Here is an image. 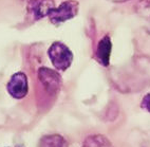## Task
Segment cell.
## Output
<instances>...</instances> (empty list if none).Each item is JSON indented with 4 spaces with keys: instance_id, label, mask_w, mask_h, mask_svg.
<instances>
[{
    "instance_id": "3957f363",
    "label": "cell",
    "mask_w": 150,
    "mask_h": 147,
    "mask_svg": "<svg viewBox=\"0 0 150 147\" xmlns=\"http://www.w3.org/2000/svg\"><path fill=\"white\" fill-rule=\"evenodd\" d=\"M54 8L53 0H30L27 6L28 15L33 20H39L48 16Z\"/></svg>"
},
{
    "instance_id": "52a82bcc",
    "label": "cell",
    "mask_w": 150,
    "mask_h": 147,
    "mask_svg": "<svg viewBox=\"0 0 150 147\" xmlns=\"http://www.w3.org/2000/svg\"><path fill=\"white\" fill-rule=\"evenodd\" d=\"M38 147H69L67 140L59 134H49L42 136Z\"/></svg>"
},
{
    "instance_id": "ba28073f",
    "label": "cell",
    "mask_w": 150,
    "mask_h": 147,
    "mask_svg": "<svg viewBox=\"0 0 150 147\" xmlns=\"http://www.w3.org/2000/svg\"><path fill=\"white\" fill-rule=\"evenodd\" d=\"M83 147H114L106 136L102 134H94L88 136L83 141Z\"/></svg>"
},
{
    "instance_id": "8fae6325",
    "label": "cell",
    "mask_w": 150,
    "mask_h": 147,
    "mask_svg": "<svg viewBox=\"0 0 150 147\" xmlns=\"http://www.w3.org/2000/svg\"><path fill=\"white\" fill-rule=\"evenodd\" d=\"M114 2H123V1H127V0H112Z\"/></svg>"
},
{
    "instance_id": "8992f818",
    "label": "cell",
    "mask_w": 150,
    "mask_h": 147,
    "mask_svg": "<svg viewBox=\"0 0 150 147\" xmlns=\"http://www.w3.org/2000/svg\"><path fill=\"white\" fill-rule=\"evenodd\" d=\"M112 43L109 36H105L99 40L96 50V58L100 65L104 67H108L110 62V55H111Z\"/></svg>"
},
{
    "instance_id": "7a4b0ae2",
    "label": "cell",
    "mask_w": 150,
    "mask_h": 147,
    "mask_svg": "<svg viewBox=\"0 0 150 147\" xmlns=\"http://www.w3.org/2000/svg\"><path fill=\"white\" fill-rule=\"evenodd\" d=\"M79 4L75 0L64 1L57 8H54L48 16L53 24H60L69 19L74 18L78 13Z\"/></svg>"
},
{
    "instance_id": "30bf717a",
    "label": "cell",
    "mask_w": 150,
    "mask_h": 147,
    "mask_svg": "<svg viewBox=\"0 0 150 147\" xmlns=\"http://www.w3.org/2000/svg\"><path fill=\"white\" fill-rule=\"evenodd\" d=\"M141 107L144 110H146V111H148V112H150V93L146 94V95L143 97Z\"/></svg>"
},
{
    "instance_id": "277c9868",
    "label": "cell",
    "mask_w": 150,
    "mask_h": 147,
    "mask_svg": "<svg viewBox=\"0 0 150 147\" xmlns=\"http://www.w3.org/2000/svg\"><path fill=\"white\" fill-rule=\"evenodd\" d=\"M38 77L45 86L46 90L49 93H56L62 86V77L60 75L49 68H40L38 71Z\"/></svg>"
},
{
    "instance_id": "9c48e42d",
    "label": "cell",
    "mask_w": 150,
    "mask_h": 147,
    "mask_svg": "<svg viewBox=\"0 0 150 147\" xmlns=\"http://www.w3.org/2000/svg\"><path fill=\"white\" fill-rule=\"evenodd\" d=\"M137 12L142 17H150V0H141L137 4Z\"/></svg>"
},
{
    "instance_id": "5b68a950",
    "label": "cell",
    "mask_w": 150,
    "mask_h": 147,
    "mask_svg": "<svg viewBox=\"0 0 150 147\" xmlns=\"http://www.w3.org/2000/svg\"><path fill=\"white\" fill-rule=\"evenodd\" d=\"M28 78L27 75L22 72L15 73L8 83V93L14 99H23L28 94Z\"/></svg>"
},
{
    "instance_id": "6da1fadb",
    "label": "cell",
    "mask_w": 150,
    "mask_h": 147,
    "mask_svg": "<svg viewBox=\"0 0 150 147\" xmlns=\"http://www.w3.org/2000/svg\"><path fill=\"white\" fill-rule=\"evenodd\" d=\"M49 57L52 64L57 70L64 71L71 66L73 60V54L64 43L60 41H55L49 48Z\"/></svg>"
}]
</instances>
